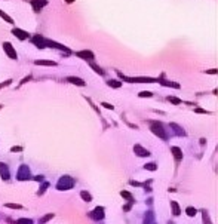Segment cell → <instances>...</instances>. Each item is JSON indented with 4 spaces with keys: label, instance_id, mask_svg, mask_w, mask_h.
Segmentation results:
<instances>
[{
    "label": "cell",
    "instance_id": "6da1fadb",
    "mask_svg": "<svg viewBox=\"0 0 218 224\" xmlns=\"http://www.w3.org/2000/svg\"><path fill=\"white\" fill-rule=\"evenodd\" d=\"M73 186H74V180H73L70 175H64V177L59 178L57 189L58 190H70V189H73Z\"/></svg>",
    "mask_w": 218,
    "mask_h": 224
},
{
    "label": "cell",
    "instance_id": "5b68a950",
    "mask_svg": "<svg viewBox=\"0 0 218 224\" xmlns=\"http://www.w3.org/2000/svg\"><path fill=\"white\" fill-rule=\"evenodd\" d=\"M27 178H30V169L27 165H22L18 172V180H27Z\"/></svg>",
    "mask_w": 218,
    "mask_h": 224
},
{
    "label": "cell",
    "instance_id": "7c38bea8",
    "mask_svg": "<svg viewBox=\"0 0 218 224\" xmlns=\"http://www.w3.org/2000/svg\"><path fill=\"white\" fill-rule=\"evenodd\" d=\"M171 150H172V153H174V156H175L177 162H180V160L183 159V153H181V150H180L178 147H172Z\"/></svg>",
    "mask_w": 218,
    "mask_h": 224
},
{
    "label": "cell",
    "instance_id": "3957f363",
    "mask_svg": "<svg viewBox=\"0 0 218 224\" xmlns=\"http://www.w3.org/2000/svg\"><path fill=\"white\" fill-rule=\"evenodd\" d=\"M3 49H5V52L8 54V57H9L11 59H16V58H18L16 51L13 49V46H12L9 42H5V43H3Z\"/></svg>",
    "mask_w": 218,
    "mask_h": 224
},
{
    "label": "cell",
    "instance_id": "cb8c5ba5",
    "mask_svg": "<svg viewBox=\"0 0 218 224\" xmlns=\"http://www.w3.org/2000/svg\"><path fill=\"white\" fill-rule=\"evenodd\" d=\"M16 224H31V220H28V218H19L16 221Z\"/></svg>",
    "mask_w": 218,
    "mask_h": 224
},
{
    "label": "cell",
    "instance_id": "83f0119b",
    "mask_svg": "<svg viewBox=\"0 0 218 224\" xmlns=\"http://www.w3.org/2000/svg\"><path fill=\"white\" fill-rule=\"evenodd\" d=\"M151 95H153V94H151V92H147V91H142V92L139 94L141 98H144V97H151Z\"/></svg>",
    "mask_w": 218,
    "mask_h": 224
},
{
    "label": "cell",
    "instance_id": "8992f818",
    "mask_svg": "<svg viewBox=\"0 0 218 224\" xmlns=\"http://www.w3.org/2000/svg\"><path fill=\"white\" fill-rule=\"evenodd\" d=\"M31 5H33V8H34L36 12H40L42 8L47 5V2H46V0H31Z\"/></svg>",
    "mask_w": 218,
    "mask_h": 224
},
{
    "label": "cell",
    "instance_id": "1f68e13d",
    "mask_svg": "<svg viewBox=\"0 0 218 224\" xmlns=\"http://www.w3.org/2000/svg\"><path fill=\"white\" fill-rule=\"evenodd\" d=\"M131 186H137V187H139V186H142L141 183H137V181H131Z\"/></svg>",
    "mask_w": 218,
    "mask_h": 224
},
{
    "label": "cell",
    "instance_id": "ba28073f",
    "mask_svg": "<svg viewBox=\"0 0 218 224\" xmlns=\"http://www.w3.org/2000/svg\"><path fill=\"white\" fill-rule=\"evenodd\" d=\"M134 151L139 156V158H145V156H149L150 153H149V150H145V148H142L139 144H137L135 147H134Z\"/></svg>",
    "mask_w": 218,
    "mask_h": 224
},
{
    "label": "cell",
    "instance_id": "4dcf8cb0",
    "mask_svg": "<svg viewBox=\"0 0 218 224\" xmlns=\"http://www.w3.org/2000/svg\"><path fill=\"white\" fill-rule=\"evenodd\" d=\"M22 150V147H12L11 148V151H21Z\"/></svg>",
    "mask_w": 218,
    "mask_h": 224
},
{
    "label": "cell",
    "instance_id": "484cf974",
    "mask_svg": "<svg viewBox=\"0 0 218 224\" xmlns=\"http://www.w3.org/2000/svg\"><path fill=\"white\" fill-rule=\"evenodd\" d=\"M168 101H171V102H174V104H181V100H178V98H175V97H168Z\"/></svg>",
    "mask_w": 218,
    "mask_h": 224
},
{
    "label": "cell",
    "instance_id": "4316f807",
    "mask_svg": "<svg viewBox=\"0 0 218 224\" xmlns=\"http://www.w3.org/2000/svg\"><path fill=\"white\" fill-rule=\"evenodd\" d=\"M203 221H205V224H211V220H209V217H208V212H206V211H203Z\"/></svg>",
    "mask_w": 218,
    "mask_h": 224
},
{
    "label": "cell",
    "instance_id": "e575fe53",
    "mask_svg": "<svg viewBox=\"0 0 218 224\" xmlns=\"http://www.w3.org/2000/svg\"><path fill=\"white\" fill-rule=\"evenodd\" d=\"M65 2H67V3H73V2H74V0H65Z\"/></svg>",
    "mask_w": 218,
    "mask_h": 224
},
{
    "label": "cell",
    "instance_id": "f546056e",
    "mask_svg": "<svg viewBox=\"0 0 218 224\" xmlns=\"http://www.w3.org/2000/svg\"><path fill=\"white\" fill-rule=\"evenodd\" d=\"M101 105H104V107H105V108H108V110H113V108H114V107H113L111 104H108V102H103Z\"/></svg>",
    "mask_w": 218,
    "mask_h": 224
},
{
    "label": "cell",
    "instance_id": "30bf717a",
    "mask_svg": "<svg viewBox=\"0 0 218 224\" xmlns=\"http://www.w3.org/2000/svg\"><path fill=\"white\" fill-rule=\"evenodd\" d=\"M77 57H80V58H83V59H93V54L91 52V51H80V52H77L76 54Z\"/></svg>",
    "mask_w": 218,
    "mask_h": 224
},
{
    "label": "cell",
    "instance_id": "ffe728a7",
    "mask_svg": "<svg viewBox=\"0 0 218 224\" xmlns=\"http://www.w3.org/2000/svg\"><path fill=\"white\" fill-rule=\"evenodd\" d=\"M0 16H2L3 19H6V21L9 22V24H13V19H12L11 16H8V15H6L5 12H2V11H0Z\"/></svg>",
    "mask_w": 218,
    "mask_h": 224
},
{
    "label": "cell",
    "instance_id": "603a6c76",
    "mask_svg": "<svg viewBox=\"0 0 218 224\" xmlns=\"http://www.w3.org/2000/svg\"><path fill=\"white\" fill-rule=\"evenodd\" d=\"M91 65H92V69L96 71V73H100V74H104V71H103V69H101V67H98V65H95L93 62H91Z\"/></svg>",
    "mask_w": 218,
    "mask_h": 224
},
{
    "label": "cell",
    "instance_id": "7a4b0ae2",
    "mask_svg": "<svg viewBox=\"0 0 218 224\" xmlns=\"http://www.w3.org/2000/svg\"><path fill=\"white\" fill-rule=\"evenodd\" d=\"M150 129H151V132H153V134L159 135L160 138H163V140H166V138H168V134L165 132V129H163V125H162V123H159V122H153Z\"/></svg>",
    "mask_w": 218,
    "mask_h": 224
},
{
    "label": "cell",
    "instance_id": "d6a6232c",
    "mask_svg": "<svg viewBox=\"0 0 218 224\" xmlns=\"http://www.w3.org/2000/svg\"><path fill=\"white\" fill-rule=\"evenodd\" d=\"M195 111H196V113H208V111H205V110H202V108H196Z\"/></svg>",
    "mask_w": 218,
    "mask_h": 224
},
{
    "label": "cell",
    "instance_id": "8fae6325",
    "mask_svg": "<svg viewBox=\"0 0 218 224\" xmlns=\"http://www.w3.org/2000/svg\"><path fill=\"white\" fill-rule=\"evenodd\" d=\"M67 80H68L70 83H73V85H77V86H85V85H86L82 79H79V77H73V76L67 77Z\"/></svg>",
    "mask_w": 218,
    "mask_h": 224
},
{
    "label": "cell",
    "instance_id": "9c48e42d",
    "mask_svg": "<svg viewBox=\"0 0 218 224\" xmlns=\"http://www.w3.org/2000/svg\"><path fill=\"white\" fill-rule=\"evenodd\" d=\"M0 175H2L3 180H8V178H9V169H8V166H6L5 163H2V162H0Z\"/></svg>",
    "mask_w": 218,
    "mask_h": 224
},
{
    "label": "cell",
    "instance_id": "7402d4cb",
    "mask_svg": "<svg viewBox=\"0 0 218 224\" xmlns=\"http://www.w3.org/2000/svg\"><path fill=\"white\" fill-rule=\"evenodd\" d=\"M144 168H145V169H149V171H156V169H157L156 163H153V162H151V163H147Z\"/></svg>",
    "mask_w": 218,
    "mask_h": 224
},
{
    "label": "cell",
    "instance_id": "4fadbf2b",
    "mask_svg": "<svg viewBox=\"0 0 218 224\" xmlns=\"http://www.w3.org/2000/svg\"><path fill=\"white\" fill-rule=\"evenodd\" d=\"M36 65H57V62L55 61H45V59H37L36 62H34Z\"/></svg>",
    "mask_w": 218,
    "mask_h": 224
},
{
    "label": "cell",
    "instance_id": "2e32d148",
    "mask_svg": "<svg viewBox=\"0 0 218 224\" xmlns=\"http://www.w3.org/2000/svg\"><path fill=\"white\" fill-rule=\"evenodd\" d=\"M171 206H172V211H174V215H180V206H178V204L175 202V200H172L171 202Z\"/></svg>",
    "mask_w": 218,
    "mask_h": 224
},
{
    "label": "cell",
    "instance_id": "5bb4252c",
    "mask_svg": "<svg viewBox=\"0 0 218 224\" xmlns=\"http://www.w3.org/2000/svg\"><path fill=\"white\" fill-rule=\"evenodd\" d=\"M33 42L37 45V48H45V40H43V37H40V36H36L34 39H33Z\"/></svg>",
    "mask_w": 218,
    "mask_h": 224
},
{
    "label": "cell",
    "instance_id": "d4e9b609",
    "mask_svg": "<svg viewBox=\"0 0 218 224\" xmlns=\"http://www.w3.org/2000/svg\"><path fill=\"white\" fill-rule=\"evenodd\" d=\"M5 206H6V208H12V209H21V208H22L21 205H16V204H6Z\"/></svg>",
    "mask_w": 218,
    "mask_h": 224
},
{
    "label": "cell",
    "instance_id": "e0dca14e",
    "mask_svg": "<svg viewBox=\"0 0 218 224\" xmlns=\"http://www.w3.org/2000/svg\"><path fill=\"white\" fill-rule=\"evenodd\" d=\"M107 85L111 86V88H120V86H122V82H119V80H108Z\"/></svg>",
    "mask_w": 218,
    "mask_h": 224
},
{
    "label": "cell",
    "instance_id": "836d02e7",
    "mask_svg": "<svg viewBox=\"0 0 218 224\" xmlns=\"http://www.w3.org/2000/svg\"><path fill=\"white\" fill-rule=\"evenodd\" d=\"M208 73H211V74H217V70H215V69H212V70H209Z\"/></svg>",
    "mask_w": 218,
    "mask_h": 224
},
{
    "label": "cell",
    "instance_id": "44dd1931",
    "mask_svg": "<svg viewBox=\"0 0 218 224\" xmlns=\"http://www.w3.org/2000/svg\"><path fill=\"white\" fill-rule=\"evenodd\" d=\"M120 194H122V197L128 199L129 202H134V200H132V194H131V193H128V191H120Z\"/></svg>",
    "mask_w": 218,
    "mask_h": 224
},
{
    "label": "cell",
    "instance_id": "d6986e66",
    "mask_svg": "<svg viewBox=\"0 0 218 224\" xmlns=\"http://www.w3.org/2000/svg\"><path fill=\"white\" fill-rule=\"evenodd\" d=\"M51 218H54V214L51 212V214H46L45 217H42L40 218V224H45V223H47V221H49Z\"/></svg>",
    "mask_w": 218,
    "mask_h": 224
},
{
    "label": "cell",
    "instance_id": "ac0fdd59",
    "mask_svg": "<svg viewBox=\"0 0 218 224\" xmlns=\"http://www.w3.org/2000/svg\"><path fill=\"white\" fill-rule=\"evenodd\" d=\"M185 212H187L188 217H195L196 212H197V209H196V208H193V206H188V208L185 209Z\"/></svg>",
    "mask_w": 218,
    "mask_h": 224
},
{
    "label": "cell",
    "instance_id": "f1b7e54d",
    "mask_svg": "<svg viewBox=\"0 0 218 224\" xmlns=\"http://www.w3.org/2000/svg\"><path fill=\"white\" fill-rule=\"evenodd\" d=\"M11 82H12V80L9 79V80H6V82H3V83H0V89L5 88V86H8V85H11Z\"/></svg>",
    "mask_w": 218,
    "mask_h": 224
},
{
    "label": "cell",
    "instance_id": "277c9868",
    "mask_svg": "<svg viewBox=\"0 0 218 224\" xmlns=\"http://www.w3.org/2000/svg\"><path fill=\"white\" fill-rule=\"evenodd\" d=\"M89 215H91V218H93V220H103V218H104V208H103V206H96Z\"/></svg>",
    "mask_w": 218,
    "mask_h": 224
},
{
    "label": "cell",
    "instance_id": "9a60e30c",
    "mask_svg": "<svg viewBox=\"0 0 218 224\" xmlns=\"http://www.w3.org/2000/svg\"><path fill=\"white\" fill-rule=\"evenodd\" d=\"M80 197L85 200V202H91V200H92V196H91L88 191H85V190H83V191H80Z\"/></svg>",
    "mask_w": 218,
    "mask_h": 224
},
{
    "label": "cell",
    "instance_id": "52a82bcc",
    "mask_svg": "<svg viewBox=\"0 0 218 224\" xmlns=\"http://www.w3.org/2000/svg\"><path fill=\"white\" fill-rule=\"evenodd\" d=\"M12 33L18 37V39H21V40H25V39H28L30 37V34L27 33V31H24V30H19V28H13L12 30Z\"/></svg>",
    "mask_w": 218,
    "mask_h": 224
}]
</instances>
